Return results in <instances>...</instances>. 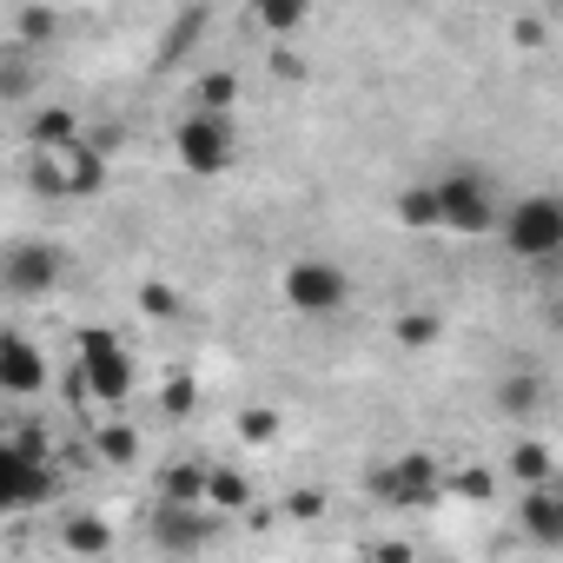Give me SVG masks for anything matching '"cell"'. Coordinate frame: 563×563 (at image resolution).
<instances>
[{"instance_id":"12","label":"cell","mask_w":563,"mask_h":563,"mask_svg":"<svg viewBox=\"0 0 563 563\" xmlns=\"http://www.w3.org/2000/svg\"><path fill=\"white\" fill-rule=\"evenodd\" d=\"M517 523H523V537H530V543L556 550V543H563V497H556V490H530Z\"/></svg>"},{"instance_id":"7","label":"cell","mask_w":563,"mask_h":563,"mask_svg":"<svg viewBox=\"0 0 563 563\" xmlns=\"http://www.w3.org/2000/svg\"><path fill=\"white\" fill-rule=\"evenodd\" d=\"M431 199H438V225H451V232H490L497 225V206H490L477 173H444L431 186Z\"/></svg>"},{"instance_id":"11","label":"cell","mask_w":563,"mask_h":563,"mask_svg":"<svg viewBox=\"0 0 563 563\" xmlns=\"http://www.w3.org/2000/svg\"><path fill=\"white\" fill-rule=\"evenodd\" d=\"M27 146L47 153V159H54V153H74V146H80V113H74V107H41V113L27 120Z\"/></svg>"},{"instance_id":"6","label":"cell","mask_w":563,"mask_h":563,"mask_svg":"<svg viewBox=\"0 0 563 563\" xmlns=\"http://www.w3.org/2000/svg\"><path fill=\"white\" fill-rule=\"evenodd\" d=\"M372 490H378L391 510H424V504H438V497H444V471H438V457H424V451H405V457L378 464Z\"/></svg>"},{"instance_id":"27","label":"cell","mask_w":563,"mask_h":563,"mask_svg":"<svg viewBox=\"0 0 563 563\" xmlns=\"http://www.w3.org/2000/svg\"><path fill=\"white\" fill-rule=\"evenodd\" d=\"M444 490H457V497H471V504H490V497H497V471L464 464V471H451V477H444Z\"/></svg>"},{"instance_id":"29","label":"cell","mask_w":563,"mask_h":563,"mask_svg":"<svg viewBox=\"0 0 563 563\" xmlns=\"http://www.w3.org/2000/svg\"><path fill=\"white\" fill-rule=\"evenodd\" d=\"M27 186H34V192H47V199H67V173H60V159L34 153V159H27Z\"/></svg>"},{"instance_id":"34","label":"cell","mask_w":563,"mask_h":563,"mask_svg":"<svg viewBox=\"0 0 563 563\" xmlns=\"http://www.w3.org/2000/svg\"><path fill=\"white\" fill-rule=\"evenodd\" d=\"M372 563H418V550H411V543H405V537H385V543H378V556H372Z\"/></svg>"},{"instance_id":"25","label":"cell","mask_w":563,"mask_h":563,"mask_svg":"<svg viewBox=\"0 0 563 563\" xmlns=\"http://www.w3.org/2000/svg\"><path fill=\"white\" fill-rule=\"evenodd\" d=\"M391 332H398V345H411V352H424V345H438V332H444V319L418 306V312H398V325H391Z\"/></svg>"},{"instance_id":"23","label":"cell","mask_w":563,"mask_h":563,"mask_svg":"<svg viewBox=\"0 0 563 563\" xmlns=\"http://www.w3.org/2000/svg\"><path fill=\"white\" fill-rule=\"evenodd\" d=\"M252 21H258L265 34H299V27H306V0H258Z\"/></svg>"},{"instance_id":"26","label":"cell","mask_w":563,"mask_h":563,"mask_svg":"<svg viewBox=\"0 0 563 563\" xmlns=\"http://www.w3.org/2000/svg\"><path fill=\"white\" fill-rule=\"evenodd\" d=\"M192 405H199L192 372H166V385H159V411H166V418H192Z\"/></svg>"},{"instance_id":"35","label":"cell","mask_w":563,"mask_h":563,"mask_svg":"<svg viewBox=\"0 0 563 563\" xmlns=\"http://www.w3.org/2000/svg\"><path fill=\"white\" fill-rule=\"evenodd\" d=\"M272 74H278V80H299L306 60H299V54H272Z\"/></svg>"},{"instance_id":"15","label":"cell","mask_w":563,"mask_h":563,"mask_svg":"<svg viewBox=\"0 0 563 563\" xmlns=\"http://www.w3.org/2000/svg\"><path fill=\"white\" fill-rule=\"evenodd\" d=\"M60 543H67L74 556H107V550H113V523L93 517V510H74V517L60 523Z\"/></svg>"},{"instance_id":"18","label":"cell","mask_w":563,"mask_h":563,"mask_svg":"<svg viewBox=\"0 0 563 563\" xmlns=\"http://www.w3.org/2000/svg\"><path fill=\"white\" fill-rule=\"evenodd\" d=\"M510 477L530 484V490H556V457H550V444H517V451H510Z\"/></svg>"},{"instance_id":"17","label":"cell","mask_w":563,"mask_h":563,"mask_svg":"<svg viewBox=\"0 0 563 563\" xmlns=\"http://www.w3.org/2000/svg\"><path fill=\"white\" fill-rule=\"evenodd\" d=\"M34 87H41V60L8 47L0 54V100H34Z\"/></svg>"},{"instance_id":"21","label":"cell","mask_w":563,"mask_h":563,"mask_svg":"<svg viewBox=\"0 0 563 563\" xmlns=\"http://www.w3.org/2000/svg\"><path fill=\"white\" fill-rule=\"evenodd\" d=\"M206 8H186V14H173V27H166V41H159V60H179L186 47H199V34H206Z\"/></svg>"},{"instance_id":"14","label":"cell","mask_w":563,"mask_h":563,"mask_svg":"<svg viewBox=\"0 0 563 563\" xmlns=\"http://www.w3.org/2000/svg\"><path fill=\"white\" fill-rule=\"evenodd\" d=\"M159 504H199L206 510V464L199 457H179L159 471Z\"/></svg>"},{"instance_id":"20","label":"cell","mask_w":563,"mask_h":563,"mask_svg":"<svg viewBox=\"0 0 563 563\" xmlns=\"http://www.w3.org/2000/svg\"><path fill=\"white\" fill-rule=\"evenodd\" d=\"M497 405H504L510 418H530V411L543 405V378H537V372H510V378L497 385Z\"/></svg>"},{"instance_id":"8","label":"cell","mask_w":563,"mask_h":563,"mask_svg":"<svg viewBox=\"0 0 563 563\" xmlns=\"http://www.w3.org/2000/svg\"><path fill=\"white\" fill-rule=\"evenodd\" d=\"M60 490V477L47 464H27L14 444H0V510H41Z\"/></svg>"},{"instance_id":"36","label":"cell","mask_w":563,"mask_h":563,"mask_svg":"<svg viewBox=\"0 0 563 563\" xmlns=\"http://www.w3.org/2000/svg\"><path fill=\"white\" fill-rule=\"evenodd\" d=\"M517 41H543V14H517Z\"/></svg>"},{"instance_id":"1","label":"cell","mask_w":563,"mask_h":563,"mask_svg":"<svg viewBox=\"0 0 563 563\" xmlns=\"http://www.w3.org/2000/svg\"><path fill=\"white\" fill-rule=\"evenodd\" d=\"M278 292H286V306H292L299 319H332V312L352 306V278H345L339 258H319V252H312V258H292V265H286Z\"/></svg>"},{"instance_id":"28","label":"cell","mask_w":563,"mask_h":563,"mask_svg":"<svg viewBox=\"0 0 563 563\" xmlns=\"http://www.w3.org/2000/svg\"><path fill=\"white\" fill-rule=\"evenodd\" d=\"M93 444H100L107 464H133V457H140V431H133V424H100Z\"/></svg>"},{"instance_id":"30","label":"cell","mask_w":563,"mask_h":563,"mask_svg":"<svg viewBox=\"0 0 563 563\" xmlns=\"http://www.w3.org/2000/svg\"><path fill=\"white\" fill-rule=\"evenodd\" d=\"M239 438H245V444H272V438H278V411H272V405H245V411H239Z\"/></svg>"},{"instance_id":"9","label":"cell","mask_w":563,"mask_h":563,"mask_svg":"<svg viewBox=\"0 0 563 563\" xmlns=\"http://www.w3.org/2000/svg\"><path fill=\"white\" fill-rule=\"evenodd\" d=\"M153 543H159L166 556H199V550L212 543V517H206L199 504H159V510H153Z\"/></svg>"},{"instance_id":"10","label":"cell","mask_w":563,"mask_h":563,"mask_svg":"<svg viewBox=\"0 0 563 563\" xmlns=\"http://www.w3.org/2000/svg\"><path fill=\"white\" fill-rule=\"evenodd\" d=\"M47 385V352L27 332H0V391L8 398H34Z\"/></svg>"},{"instance_id":"33","label":"cell","mask_w":563,"mask_h":563,"mask_svg":"<svg viewBox=\"0 0 563 563\" xmlns=\"http://www.w3.org/2000/svg\"><path fill=\"white\" fill-rule=\"evenodd\" d=\"M286 510L312 523V517H325V497H319V490H292V497H286Z\"/></svg>"},{"instance_id":"3","label":"cell","mask_w":563,"mask_h":563,"mask_svg":"<svg viewBox=\"0 0 563 563\" xmlns=\"http://www.w3.org/2000/svg\"><path fill=\"white\" fill-rule=\"evenodd\" d=\"M497 232H504V245L517 258H556L563 252V199L556 192H530V199H517L497 219Z\"/></svg>"},{"instance_id":"32","label":"cell","mask_w":563,"mask_h":563,"mask_svg":"<svg viewBox=\"0 0 563 563\" xmlns=\"http://www.w3.org/2000/svg\"><path fill=\"white\" fill-rule=\"evenodd\" d=\"M140 312H146V319H173V312H179V299H173L166 286H140Z\"/></svg>"},{"instance_id":"4","label":"cell","mask_w":563,"mask_h":563,"mask_svg":"<svg viewBox=\"0 0 563 563\" xmlns=\"http://www.w3.org/2000/svg\"><path fill=\"white\" fill-rule=\"evenodd\" d=\"M133 378H140L133 352H126L107 325H87V332H80V391L100 398V405H120V398L133 391Z\"/></svg>"},{"instance_id":"16","label":"cell","mask_w":563,"mask_h":563,"mask_svg":"<svg viewBox=\"0 0 563 563\" xmlns=\"http://www.w3.org/2000/svg\"><path fill=\"white\" fill-rule=\"evenodd\" d=\"M206 504L212 510H245L252 504V477L232 464H206Z\"/></svg>"},{"instance_id":"22","label":"cell","mask_w":563,"mask_h":563,"mask_svg":"<svg viewBox=\"0 0 563 563\" xmlns=\"http://www.w3.org/2000/svg\"><path fill=\"white\" fill-rule=\"evenodd\" d=\"M232 100H239V74H225V67L199 74V87H192V107H199V113H225Z\"/></svg>"},{"instance_id":"5","label":"cell","mask_w":563,"mask_h":563,"mask_svg":"<svg viewBox=\"0 0 563 563\" xmlns=\"http://www.w3.org/2000/svg\"><path fill=\"white\" fill-rule=\"evenodd\" d=\"M60 272H67V252L47 245V239H21V245L0 252V286L14 299H47L60 286Z\"/></svg>"},{"instance_id":"31","label":"cell","mask_w":563,"mask_h":563,"mask_svg":"<svg viewBox=\"0 0 563 563\" xmlns=\"http://www.w3.org/2000/svg\"><path fill=\"white\" fill-rule=\"evenodd\" d=\"M8 444H14V451H21L27 464H47V431H41V424H21V431H14Z\"/></svg>"},{"instance_id":"2","label":"cell","mask_w":563,"mask_h":563,"mask_svg":"<svg viewBox=\"0 0 563 563\" xmlns=\"http://www.w3.org/2000/svg\"><path fill=\"white\" fill-rule=\"evenodd\" d=\"M173 153H179L186 173L219 179V173L239 159V126H232V113H199V107H192V113L173 126Z\"/></svg>"},{"instance_id":"24","label":"cell","mask_w":563,"mask_h":563,"mask_svg":"<svg viewBox=\"0 0 563 563\" xmlns=\"http://www.w3.org/2000/svg\"><path fill=\"white\" fill-rule=\"evenodd\" d=\"M391 212H398V225H411V232H431V225H438V199H431V186H405Z\"/></svg>"},{"instance_id":"13","label":"cell","mask_w":563,"mask_h":563,"mask_svg":"<svg viewBox=\"0 0 563 563\" xmlns=\"http://www.w3.org/2000/svg\"><path fill=\"white\" fill-rule=\"evenodd\" d=\"M60 173H67V199H93L107 186V153L80 140L74 153H60Z\"/></svg>"},{"instance_id":"19","label":"cell","mask_w":563,"mask_h":563,"mask_svg":"<svg viewBox=\"0 0 563 563\" xmlns=\"http://www.w3.org/2000/svg\"><path fill=\"white\" fill-rule=\"evenodd\" d=\"M54 34H60V14H54V8H21V14H14V47H21V54H41Z\"/></svg>"}]
</instances>
